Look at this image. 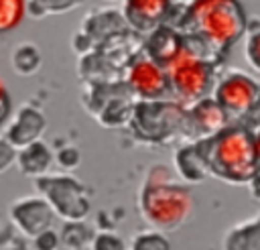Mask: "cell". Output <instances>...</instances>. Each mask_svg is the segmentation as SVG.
<instances>
[{"label":"cell","instance_id":"9","mask_svg":"<svg viewBox=\"0 0 260 250\" xmlns=\"http://www.w3.org/2000/svg\"><path fill=\"white\" fill-rule=\"evenodd\" d=\"M225 120H228V114L217 106V102L203 98L187 112V116L183 118V124L187 134H195L197 140H201L225 128Z\"/></svg>","mask_w":260,"mask_h":250},{"label":"cell","instance_id":"21","mask_svg":"<svg viewBox=\"0 0 260 250\" xmlns=\"http://www.w3.org/2000/svg\"><path fill=\"white\" fill-rule=\"evenodd\" d=\"M32 244H35V250H57L61 240H59V236L53 230H45L43 234L32 238Z\"/></svg>","mask_w":260,"mask_h":250},{"label":"cell","instance_id":"17","mask_svg":"<svg viewBox=\"0 0 260 250\" xmlns=\"http://www.w3.org/2000/svg\"><path fill=\"white\" fill-rule=\"evenodd\" d=\"M130 250H171V244L158 232H142L132 240Z\"/></svg>","mask_w":260,"mask_h":250},{"label":"cell","instance_id":"15","mask_svg":"<svg viewBox=\"0 0 260 250\" xmlns=\"http://www.w3.org/2000/svg\"><path fill=\"white\" fill-rule=\"evenodd\" d=\"M10 65L18 75H32L41 67V51L32 43H20L12 51Z\"/></svg>","mask_w":260,"mask_h":250},{"label":"cell","instance_id":"2","mask_svg":"<svg viewBox=\"0 0 260 250\" xmlns=\"http://www.w3.org/2000/svg\"><path fill=\"white\" fill-rule=\"evenodd\" d=\"M140 213L158 230H175L187 222L195 207V197L189 187L173 179L165 165H152L140 189Z\"/></svg>","mask_w":260,"mask_h":250},{"label":"cell","instance_id":"22","mask_svg":"<svg viewBox=\"0 0 260 250\" xmlns=\"http://www.w3.org/2000/svg\"><path fill=\"white\" fill-rule=\"evenodd\" d=\"M12 163H16V148L6 140V136H0V173H4Z\"/></svg>","mask_w":260,"mask_h":250},{"label":"cell","instance_id":"8","mask_svg":"<svg viewBox=\"0 0 260 250\" xmlns=\"http://www.w3.org/2000/svg\"><path fill=\"white\" fill-rule=\"evenodd\" d=\"M128 85L144 100H156L169 89L167 71L150 57H138L128 69Z\"/></svg>","mask_w":260,"mask_h":250},{"label":"cell","instance_id":"4","mask_svg":"<svg viewBox=\"0 0 260 250\" xmlns=\"http://www.w3.org/2000/svg\"><path fill=\"white\" fill-rule=\"evenodd\" d=\"M165 71L169 77V87H173V91L185 102L203 100L213 83L211 65L187 41H183L181 49L165 67Z\"/></svg>","mask_w":260,"mask_h":250},{"label":"cell","instance_id":"10","mask_svg":"<svg viewBox=\"0 0 260 250\" xmlns=\"http://www.w3.org/2000/svg\"><path fill=\"white\" fill-rule=\"evenodd\" d=\"M169 8L171 0H124V18L132 28L152 33L162 24Z\"/></svg>","mask_w":260,"mask_h":250},{"label":"cell","instance_id":"11","mask_svg":"<svg viewBox=\"0 0 260 250\" xmlns=\"http://www.w3.org/2000/svg\"><path fill=\"white\" fill-rule=\"evenodd\" d=\"M45 126H47V120L41 110H37L32 106H22L6 130V140L18 150L35 140H41Z\"/></svg>","mask_w":260,"mask_h":250},{"label":"cell","instance_id":"23","mask_svg":"<svg viewBox=\"0 0 260 250\" xmlns=\"http://www.w3.org/2000/svg\"><path fill=\"white\" fill-rule=\"evenodd\" d=\"M79 150L73 148V146H67V148H61L57 152V163L63 167V169H73L79 165Z\"/></svg>","mask_w":260,"mask_h":250},{"label":"cell","instance_id":"5","mask_svg":"<svg viewBox=\"0 0 260 250\" xmlns=\"http://www.w3.org/2000/svg\"><path fill=\"white\" fill-rule=\"evenodd\" d=\"M37 191L53 207L57 215L67 222H81L89 211V197L85 187L69 175H41L35 179Z\"/></svg>","mask_w":260,"mask_h":250},{"label":"cell","instance_id":"19","mask_svg":"<svg viewBox=\"0 0 260 250\" xmlns=\"http://www.w3.org/2000/svg\"><path fill=\"white\" fill-rule=\"evenodd\" d=\"M91 250H126L124 240L112 232H102L91 240Z\"/></svg>","mask_w":260,"mask_h":250},{"label":"cell","instance_id":"3","mask_svg":"<svg viewBox=\"0 0 260 250\" xmlns=\"http://www.w3.org/2000/svg\"><path fill=\"white\" fill-rule=\"evenodd\" d=\"M183 22L201 41L219 49L234 45L248 24L238 0H191Z\"/></svg>","mask_w":260,"mask_h":250},{"label":"cell","instance_id":"7","mask_svg":"<svg viewBox=\"0 0 260 250\" xmlns=\"http://www.w3.org/2000/svg\"><path fill=\"white\" fill-rule=\"evenodd\" d=\"M8 215H10V222L14 224V228L22 236L37 238L45 230H51L55 211L47 203V199H43L41 195H28V197L16 199L10 205Z\"/></svg>","mask_w":260,"mask_h":250},{"label":"cell","instance_id":"1","mask_svg":"<svg viewBox=\"0 0 260 250\" xmlns=\"http://www.w3.org/2000/svg\"><path fill=\"white\" fill-rule=\"evenodd\" d=\"M207 171L230 183H244L256 175L258 154L254 134L244 126H225L209 138L195 142Z\"/></svg>","mask_w":260,"mask_h":250},{"label":"cell","instance_id":"14","mask_svg":"<svg viewBox=\"0 0 260 250\" xmlns=\"http://www.w3.org/2000/svg\"><path fill=\"white\" fill-rule=\"evenodd\" d=\"M175 167H177V173L193 183V181H201L205 175H209L207 171V165L197 148V144H189V146H183L181 150H177L175 154Z\"/></svg>","mask_w":260,"mask_h":250},{"label":"cell","instance_id":"24","mask_svg":"<svg viewBox=\"0 0 260 250\" xmlns=\"http://www.w3.org/2000/svg\"><path fill=\"white\" fill-rule=\"evenodd\" d=\"M254 144H256V154H258V161H260V130L254 134Z\"/></svg>","mask_w":260,"mask_h":250},{"label":"cell","instance_id":"6","mask_svg":"<svg viewBox=\"0 0 260 250\" xmlns=\"http://www.w3.org/2000/svg\"><path fill=\"white\" fill-rule=\"evenodd\" d=\"M213 100L230 116H242L250 112L260 100V85L244 73H228L215 87Z\"/></svg>","mask_w":260,"mask_h":250},{"label":"cell","instance_id":"12","mask_svg":"<svg viewBox=\"0 0 260 250\" xmlns=\"http://www.w3.org/2000/svg\"><path fill=\"white\" fill-rule=\"evenodd\" d=\"M181 45H183V37L177 30H173L171 26H158L156 30L150 33V39L146 43V53L154 63H158L165 69L171 63V59L177 55Z\"/></svg>","mask_w":260,"mask_h":250},{"label":"cell","instance_id":"25","mask_svg":"<svg viewBox=\"0 0 260 250\" xmlns=\"http://www.w3.org/2000/svg\"><path fill=\"white\" fill-rule=\"evenodd\" d=\"M10 250H28V246H24V244H14Z\"/></svg>","mask_w":260,"mask_h":250},{"label":"cell","instance_id":"18","mask_svg":"<svg viewBox=\"0 0 260 250\" xmlns=\"http://www.w3.org/2000/svg\"><path fill=\"white\" fill-rule=\"evenodd\" d=\"M79 0H28L30 10L37 8V16L43 14H59V12H67L71 8H75Z\"/></svg>","mask_w":260,"mask_h":250},{"label":"cell","instance_id":"20","mask_svg":"<svg viewBox=\"0 0 260 250\" xmlns=\"http://www.w3.org/2000/svg\"><path fill=\"white\" fill-rule=\"evenodd\" d=\"M246 59L256 71H260V28L250 33L246 39Z\"/></svg>","mask_w":260,"mask_h":250},{"label":"cell","instance_id":"13","mask_svg":"<svg viewBox=\"0 0 260 250\" xmlns=\"http://www.w3.org/2000/svg\"><path fill=\"white\" fill-rule=\"evenodd\" d=\"M51 163H53L51 148L43 140H35V142H30V144H26V146L16 150V165L28 177L37 179L41 175H47Z\"/></svg>","mask_w":260,"mask_h":250},{"label":"cell","instance_id":"16","mask_svg":"<svg viewBox=\"0 0 260 250\" xmlns=\"http://www.w3.org/2000/svg\"><path fill=\"white\" fill-rule=\"evenodd\" d=\"M59 240H61V244L65 248L77 250L83 244H87L89 236H87V230H85V226L81 222H67L63 232H61V236H59Z\"/></svg>","mask_w":260,"mask_h":250}]
</instances>
